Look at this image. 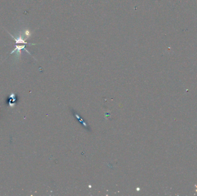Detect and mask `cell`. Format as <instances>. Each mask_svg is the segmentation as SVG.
Wrapping results in <instances>:
<instances>
[{"label":"cell","mask_w":197,"mask_h":196,"mask_svg":"<svg viewBox=\"0 0 197 196\" xmlns=\"http://www.w3.org/2000/svg\"><path fill=\"white\" fill-rule=\"evenodd\" d=\"M24 37H25V39H28L31 36V32L28 29H25L23 32Z\"/></svg>","instance_id":"cell-2"},{"label":"cell","mask_w":197,"mask_h":196,"mask_svg":"<svg viewBox=\"0 0 197 196\" xmlns=\"http://www.w3.org/2000/svg\"><path fill=\"white\" fill-rule=\"evenodd\" d=\"M22 50H24L27 52H28L29 54H31L28 51V50H27L26 49H25V45H22V46H16V47H15V48L13 50V51H12V52L11 53V54H13V53H14V52H16V56L17 57H20V55H21V51H22Z\"/></svg>","instance_id":"cell-1"}]
</instances>
